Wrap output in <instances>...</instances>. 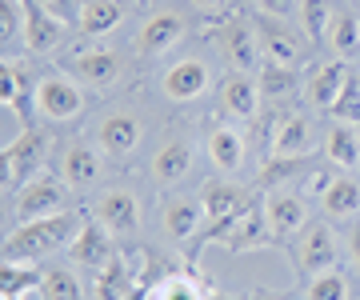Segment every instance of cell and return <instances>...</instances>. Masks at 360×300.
<instances>
[{"label":"cell","instance_id":"cell-1","mask_svg":"<svg viewBox=\"0 0 360 300\" xmlns=\"http://www.w3.org/2000/svg\"><path fill=\"white\" fill-rule=\"evenodd\" d=\"M80 216L77 212H56V216H40V221H25L16 224L13 233L4 236V261H25V264H37L52 252H60L77 240L80 233Z\"/></svg>","mask_w":360,"mask_h":300},{"label":"cell","instance_id":"cell-2","mask_svg":"<svg viewBox=\"0 0 360 300\" xmlns=\"http://www.w3.org/2000/svg\"><path fill=\"white\" fill-rule=\"evenodd\" d=\"M44 160H49V136L37 124H25L13 141L0 148V181L16 193L20 184H28L32 176L44 172Z\"/></svg>","mask_w":360,"mask_h":300},{"label":"cell","instance_id":"cell-3","mask_svg":"<svg viewBox=\"0 0 360 300\" xmlns=\"http://www.w3.org/2000/svg\"><path fill=\"white\" fill-rule=\"evenodd\" d=\"M68 209V181L65 176H52V172H40L28 184L16 188V204L13 216L16 224L25 221H40V216H56V212Z\"/></svg>","mask_w":360,"mask_h":300},{"label":"cell","instance_id":"cell-4","mask_svg":"<svg viewBox=\"0 0 360 300\" xmlns=\"http://www.w3.org/2000/svg\"><path fill=\"white\" fill-rule=\"evenodd\" d=\"M37 112L52 124L77 120L84 112V89L72 72H44L37 80Z\"/></svg>","mask_w":360,"mask_h":300},{"label":"cell","instance_id":"cell-5","mask_svg":"<svg viewBox=\"0 0 360 300\" xmlns=\"http://www.w3.org/2000/svg\"><path fill=\"white\" fill-rule=\"evenodd\" d=\"M264 216H269L272 240L292 244L296 236L304 233V224H309V196L292 193V184L269 188V196H264Z\"/></svg>","mask_w":360,"mask_h":300},{"label":"cell","instance_id":"cell-6","mask_svg":"<svg viewBox=\"0 0 360 300\" xmlns=\"http://www.w3.org/2000/svg\"><path fill=\"white\" fill-rule=\"evenodd\" d=\"M292 256H296V268H300L304 276H316V273L336 268V261H340V244H336L333 224L309 221L304 224V233L292 240Z\"/></svg>","mask_w":360,"mask_h":300},{"label":"cell","instance_id":"cell-7","mask_svg":"<svg viewBox=\"0 0 360 300\" xmlns=\"http://www.w3.org/2000/svg\"><path fill=\"white\" fill-rule=\"evenodd\" d=\"M257 37H260L264 60H272V65H296V60H304V53H309V44H312L309 37L292 32V25L281 20V16H260Z\"/></svg>","mask_w":360,"mask_h":300},{"label":"cell","instance_id":"cell-8","mask_svg":"<svg viewBox=\"0 0 360 300\" xmlns=\"http://www.w3.org/2000/svg\"><path fill=\"white\" fill-rule=\"evenodd\" d=\"M0 108L20 117V124H32L37 112V80L20 60H4L0 65Z\"/></svg>","mask_w":360,"mask_h":300},{"label":"cell","instance_id":"cell-9","mask_svg":"<svg viewBox=\"0 0 360 300\" xmlns=\"http://www.w3.org/2000/svg\"><path fill=\"white\" fill-rule=\"evenodd\" d=\"M217 44H220V56L229 60L236 72H252V68H260V37L257 28L248 25V20H240V16H232V20H224L217 32Z\"/></svg>","mask_w":360,"mask_h":300},{"label":"cell","instance_id":"cell-10","mask_svg":"<svg viewBox=\"0 0 360 300\" xmlns=\"http://www.w3.org/2000/svg\"><path fill=\"white\" fill-rule=\"evenodd\" d=\"M212 89V72L200 56H184L176 65H168V72L160 77V92L176 105H188V100H200L205 92Z\"/></svg>","mask_w":360,"mask_h":300},{"label":"cell","instance_id":"cell-11","mask_svg":"<svg viewBox=\"0 0 360 300\" xmlns=\"http://www.w3.org/2000/svg\"><path fill=\"white\" fill-rule=\"evenodd\" d=\"M217 108H220V117L229 120V124H248V120L257 117V108H260V84L248 77V72L224 77L220 89H217Z\"/></svg>","mask_w":360,"mask_h":300},{"label":"cell","instance_id":"cell-12","mask_svg":"<svg viewBox=\"0 0 360 300\" xmlns=\"http://www.w3.org/2000/svg\"><path fill=\"white\" fill-rule=\"evenodd\" d=\"M252 204V196L248 188H240L236 181H212L200 184V209H205V224H220V221H232V216H240V212Z\"/></svg>","mask_w":360,"mask_h":300},{"label":"cell","instance_id":"cell-13","mask_svg":"<svg viewBox=\"0 0 360 300\" xmlns=\"http://www.w3.org/2000/svg\"><path fill=\"white\" fill-rule=\"evenodd\" d=\"M65 32H68V20L52 16L49 8H40L37 0H25V32H20V40H25V48L32 56H44L52 48H60Z\"/></svg>","mask_w":360,"mask_h":300},{"label":"cell","instance_id":"cell-14","mask_svg":"<svg viewBox=\"0 0 360 300\" xmlns=\"http://www.w3.org/2000/svg\"><path fill=\"white\" fill-rule=\"evenodd\" d=\"M316 148V129L304 112H284L272 124V144L269 157H309Z\"/></svg>","mask_w":360,"mask_h":300},{"label":"cell","instance_id":"cell-15","mask_svg":"<svg viewBox=\"0 0 360 300\" xmlns=\"http://www.w3.org/2000/svg\"><path fill=\"white\" fill-rule=\"evenodd\" d=\"M144 136V124L141 117H132V112H108V117L96 124V144H101L104 157H132L136 152V144Z\"/></svg>","mask_w":360,"mask_h":300},{"label":"cell","instance_id":"cell-16","mask_svg":"<svg viewBox=\"0 0 360 300\" xmlns=\"http://www.w3.org/2000/svg\"><path fill=\"white\" fill-rule=\"evenodd\" d=\"M348 77H352V68L345 60H324V65H316L304 77V100L312 108H321V112H333V105L340 100Z\"/></svg>","mask_w":360,"mask_h":300},{"label":"cell","instance_id":"cell-17","mask_svg":"<svg viewBox=\"0 0 360 300\" xmlns=\"http://www.w3.org/2000/svg\"><path fill=\"white\" fill-rule=\"evenodd\" d=\"M160 224H165V236L172 244H188L205 233V209H200V196H172L165 209H160Z\"/></svg>","mask_w":360,"mask_h":300},{"label":"cell","instance_id":"cell-18","mask_svg":"<svg viewBox=\"0 0 360 300\" xmlns=\"http://www.w3.org/2000/svg\"><path fill=\"white\" fill-rule=\"evenodd\" d=\"M96 221L112 236L136 233L141 228V200H136V193H129V188H108L96 200Z\"/></svg>","mask_w":360,"mask_h":300},{"label":"cell","instance_id":"cell-19","mask_svg":"<svg viewBox=\"0 0 360 300\" xmlns=\"http://www.w3.org/2000/svg\"><path fill=\"white\" fill-rule=\"evenodd\" d=\"M68 72L89 89H108L120 80V56L108 53V48H84L68 60Z\"/></svg>","mask_w":360,"mask_h":300},{"label":"cell","instance_id":"cell-20","mask_svg":"<svg viewBox=\"0 0 360 300\" xmlns=\"http://www.w3.org/2000/svg\"><path fill=\"white\" fill-rule=\"evenodd\" d=\"M193 160H196L193 144L176 136V141H165L160 148H156L148 172H153V181L160 184V188H172V184H180L188 172H193Z\"/></svg>","mask_w":360,"mask_h":300},{"label":"cell","instance_id":"cell-21","mask_svg":"<svg viewBox=\"0 0 360 300\" xmlns=\"http://www.w3.org/2000/svg\"><path fill=\"white\" fill-rule=\"evenodd\" d=\"M68 256H72V264H84V268H96V273H101L104 264L116 256L112 252V233H108L101 221L96 224H80L77 240L68 244Z\"/></svg>","mask_w":360,"mask_h":300},{"label":"cell","instance_id":"cell-22","mask_svg":"<svg viewBox=\"0 0 360 300\" xmlns=\"http://www.w3.org/2000/svg\"><path fill=\"white\" fill-rule=\"evenodd\" d=\"M180 37H184V20L176 13H153L136 32V48L141 56H165Z\"/></svg>","mask_w":360,"mask_h":300},{"label":"cell","instance_id":"cell-23","mask_svg":"<svg viewBox=\"0 0 360 300\" xmlns=\"http://www.w3.org/2000/svg\"><path fill=\"white\" fill-rule=\"evenodd\" d=\"M101 148H92V144H68L60 157V176L68 181V188H92L101 181Z\"/></svg>","mask_w":360,"mask_h":300},{"label":"cell","instance_id":"cell-24","mask_svg":"<svg viewBox=\"0 0 360 300\" xmlns=\"http://www.w3.org/2000/svg\"><path fill=\"white\" fill-rule=\"evenodd\" d=\"M205 148H208V160L217 164V172H229V176H232V172L245 164V136L232 129L229 120L217 124V129H208Z\"/></svg>","mask_w":360,"mask_h":300},{"label":"cell","instance_id":"cell-25","mask_svg":"<svg viewBox=\"0 0 360 300\" xmlns=\"http://www.w3.org/2000/svg\"><path fill=\"white\" fill-rule=\"evenodd\" d=\"M120 20H124L120 0H84V8H80V16H77V32L89 37V40H101V37H108Z\"/></svg>","mask_w":360,"mask_h":300},{"label":"cell","instance_id":"cell-26","mask_svg":"<svg viewBox=\"0 0 360 300\" xmlns=\"http://www.w3.org/2000/svg\"><path fill=\"white\" fill-rule=\"evenodd\" d=\"M136 280H144V276H136V264L129 268L124 256H112V261L96 273V300H124L132 288H136ZM148 285H153V280H148Z\"/></svg>","mask_w":360,"mask_h":300},{"label":"cell","instance_id":"cell-27","mask_svg":"<svg viewBox=\"0 0 360 300\" xmlns=\"http://www.w3.org/2000/svg\"><path fill=\"white\" fill-rule=\"evenodd\" d=\"M324 157L333 160L340 172H352L360 164V132L352 124H345V120H336L328 129V136H324Z\"/></svg>","mask_w":360,"mask_h":300},{"label":"cell","instance_id":"cell-28","mask_svg":"<svg viewBox=\"0 0 360 300\" xmlns=\"http://www.w3.org/2000/svg\"><path fill=\"white\" fill-rule=\"evenodd\" d=\"M321 209L333 216V221H348L360 212V181L348 176V172H336V181L328 184V193L321 196Z\"/></svg>","mask_w":360,"mask_h":300},{"label":"cell","instance_id":"cell-29","mask_svg":"<svg viewBox=\"0 0 360 300\" xmlns=\"http://www.w3.org/2000/svg\"><path fill=\"white\" fill-rule=\"evenodd\" d=\"M328 48L336 53V60H356L360 56V20L348 8H336L333 25H328Z\"/></svg>","mask_w":360,"mask_h":300},{"label":"cell","instance_id":"cell-30","mask_svg":"<svg viewBox=\"0 0 360 300\" xmlns=\"http://www.w3.org/2000/svg\"><path fill=\"white\" fill-rule=\"evenodd\" d=\"M153 300H212V292L193 273H172L160 285H153Z\"/></svg>","mask_w":360,"mask_h":300},{"label":"cell","instance_id":"cell-31","mask_svg":"<svg viewBox=\"0 0 360 300\" xmlns=\"http://www.w3.org/2000/svg\"><path fill=\"white\" fill-rule=\"evenodd\" d=\"M257 84H260V96L284 100V96H292L296 92V65H272V60H264Z\"/></svg>","mask_w":360,"mask_h":300},{"label":"cell","instance_id":"cell-32","mask_svg":"<svg viewBox=\"0 0 360 300\" xmlns=\"http://www.w3.org/2000/svg\"><path fill=\"white\" fill-rule=\"evenodd\" d=\"M40 280H44V273H37V264L4 261V268H0V296H20V292H28Z\"/></svg>","mask_w":360,"mask_h":300},{"label":"cell","instance_id":"cell-33","mask_svg":"<svg viewBox=\"0 0 360 300\" xmlns=\"http://www.w3.org/2000/svg\"><path fill=\"white\" fill-rule=\"evenodd\" d=\"M304 300H352V288H348V276L340 268H328V273L309 276V288H304Z\"/></svg>","mask_w":360,"mask_h":300},{"label":"cell","instance_id":"cell-34","mask_svg":"<svg viewBox=\"0 0 360 300\" xmlns=\"http://www.w3.org/2000/svg\"><path fill=\"white\" fill-rule=\"evenodd\" d=\"M333 13L336 8H328V0H300V28H304V37H309L312 44L328 40Z\"/></svg>","mask_w":360,"mask_h":300},{"label":"cell","instance_id":"cell-35","mask_svg":"<svg viewBox=\"0 0 360 300\" xmlns=\"http://www.w3.org/2000/svg\"><path fill=\"white\" fill-rule=\"evenodd\" d=\"M44 296L49 300H84V288H80L72 268L52 264V268H44Z\"/></svg>","mask_w":360,"mask_h":300},{"label":"cell","instance_id":"cell-36","mask_svg":"<svg viewBox=\"0 0 360 300\" xmlns=\"http://www.w3.org/2000/svg\"><path fill=\"white\" fill-rule=\"evenodd\" d=\"M333 117L345 120V124H360V77L352 72L345 84V92H340V100L333 105Z\"/></svg>","mask_w":360,"mask_h":300},{"label":"cell","instance_id":"cell-37","mask_svg":"<svg viewBox=\"0 0 360 300\" xmlns=\"http://www.w3.org/2000/svg\"><path fill=\"white\" fill-rule=\"evenodd\" d=\"M25 32V0H0V40L8 44Z\"/></svg>","mask_w":360,"mask_h":300},{"label":"cell","instance_id":"cell-38","mask_svg":"<svg viewBox=\"0 0 360 300\" xmlns=\"http://www.w3.org/2000/svg\"><path fill=\"white\" fill-rule=\"evenodd\" d=\"M40 8H49L52 16H60V20H68V25H77L80 8H84V0H37Z\"/></svg>","mask_w":360,"mask_h":300},{"label":"cell","instance_id":"cell-39","mask_svg":"<svg viewBox=\"0 0 360 300\" xmlns=\"http://www.w3.org/2000/svg\"><path fill=\"white\" fill-rule=\"evenodd\" d=\"M292 4L296 0H260L257 8H260V16H281V20H288L292 16Z\"/></svg>","mask_w":360,"mask_h":300},{"label":"cell","instance_id":"cell-40","mask_svg":"<svg viewBox=\"0 0 360 300\" xmlns=\"http://www.w3.org/2000/svg\"><path fill=\"white\" fill-rule=\"evenodd\" d=\"M333 181H336V172H312L309 181H304V193H309V196H324Z\"/></svg>","mask_w":360,"mask_h":300},{"label":"cell","instance_id":"cell-41","mask_svg":"<svg viewBox=\"0 0 360 300\" xmlns=\"http://www.w3.org/2000/svg\"><path fill=\"white\" fill-rule=\"evenodd\" d=\"M348 256H352V264L360 268V221L348 224Z\"/></svg>","mask_w":360,"mask_h":300},{"label":"cell","instance_id":"cell-42","mask_svg":"<svg viewBox=\"0 0 360 300\" xmlns=\"http://www.w3.org/2000/svg\"><path fill=\"white\" fill-rule=\"evenodd\" d=\"M196 8H220V4H224V0H193Z\"/></svg>","mask_w":360,"mask_h":300},{"label":"cell","instance_id":"cell-43","mask_svg":"<svg viewBox=\"0 0 360 300\" xmlns=\"http://www.w3.org/2000/svg\"><path fill=\"white\" fill-rule=\"evenodd\" d=\"M248 300H276V296H269V292H252Z\"/></svg>","mask_w":360,"mask_h":300},{"label":"cell","instance_id":"cell-44","mask_svg":"<svg viewBox=\"0 0 360 300\" xmlns=\"http://www.w3.org/2000/svg\"><path fill=\"white\" fill-rule=\"evenodd\" d=\"M0 300H20V296H0Z\"/></svg>","mask_w":360,"mask_h":300},{"label":"cell","instance_id":"cell-45","mask_svg":"<svg viewBox=\"0 0 360 300\" xmlns=\"http://www.w3.org/2000/svg\"><path fill=\"white\" fill-rule=\"evenodd\" d=\"M245 4H260V0H245Z\"/></svg>","mask_w":360,"mask_h":300},{"label":"cell","instance_id":"cell-46","mask_svg":"<svg viewBox=\"0 0 360 300\" xmlns=\"http://www.w3.org/2000/svg\"><path fill=\"white\" fill-rule=\"evenodd\" d=\"M212 300H224V296H212Z\"/></svg>","mask_w":360,"mask_h":300},{"label":"cell","instance_id":"cell-47","mask_svg":"<svg viewBox=\"0 0 360 300\" xmlns=\"http://www.w3.org/2000/svg\"><path fill=\"white\" fill-rule=\"evenodd\" d=\"M356 77H360V72H356Z\"/></svg>","mask_w":360,"mask_h":300}]
</instances>
